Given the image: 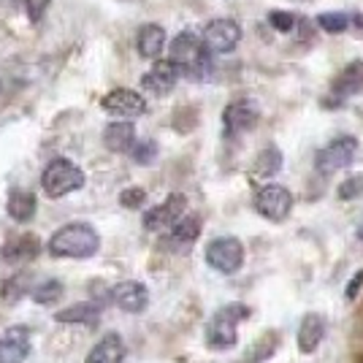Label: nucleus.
I'll use <instances>...</instances> for the list:
<instances>
[{
    "label": "nucleus",
    "instance_id": "obj_3",
    "mask_svg": "<svg viewBox=\"0 0 363 363\" xmlns=\"http://www.w3.org/2000/svg\"><path fill=\"white\" fill-rule=\"evenodd\" d=\"M250 318V306L244 303H225L214 312V318L206 325V345L212 350H230L239 342V323Z\"/></svg>",
    "mask_w": 363,
    "mask_h": 363
},
{
    "label": "nucleus",
    "instance_id": "obj_6",
    "mask_svg": "<svg viewBox=\"0 0 363 363\" xmlns=\"http://www.w3.org/2000/svg\"><path fill=\"white\" fill-rule=\"evenodd\" d=\"M206 263L217 274H236L244 263V244L236 236H217L206 244Z\"/></svg>",
    "mask_w": 363,
    "mask_h": 363
},
{
    "label": "nucleus",
    "instance_id": "obj_35",
    "mask_svg": "<svg viewBox=\"0 0 363 363\" xmlns=\"http://www.w3.org/2000/svg\"><path fill=\"white\" fill-rule=\"evenodd\" d=\"M358 239H361V242H363V223H361V225H358Z\"/></svg>",
    "mask_w": 363,
    "mask_h": 363
},
{
    "label": "nucleus",
    "instance_id": "obj_12",
    "mask_svg": "<svg viewBox=\"0 0 363 363\" xmlns=\"http://www.w3.org/2000/svg\"><path fill=\"white\" fill-rule=\"evenodd\" d=\"M111 301L117 303L122 312H128V315H141L150 306V290H147L144 282L125 279V282H117L111 288Z\"/></svg>",
    "mask_w": 363,
    "mask_h": 363
},
{
    "label": "nucleus",
    "instance_id": "obj_20",
    "mask_svg": "<svg viewBox=\"0 0 363 363\" xmlns=\"http://www.w3.org/2000/svg\"><path fill=\"white\" fill-rule=\"evenodd\" d=\"M104 144L111 152H130V147L136 144V128L130 120H117L106 125L104 130Z\"/></svg>",
    "mask_w": 363,
    "mask_h": 363
},
{
    "label": "nucleus",
    "instance_id": "obj_23",
    "mask_svg": "<svg viewBox=\"0 0 363 363\" xmlns=\"http://www.w3.org/2000/svg\"><path fill=\"white\" fill-rule=\"evenodd\" d=\"M6 209H9L11 220H16V223H30L33 217H35L38 203H35V196H33L30 190H11Z\"/></svg>",
    "mask_w": 363,
    "mask_h": 363
},
{
    "label": "nucleus",
    "instance_id": "obj_16",
    "mask_svg": "<svg viewBox=\"0 0 363 363\" xmlns=\"http://www.w3.org/2000/svg\"><path fill=\"white\" fill-rule=\"evenodd\" d=\"M44 244L35 233H22V236H14L0 247V257L9 260V263H28V260H35L41 255Z\"/></svg>",
    "mask_w": 363,
    "mask_h": 363
},
{
    "label": "nucleus",
    "instance_id": "obj_26",
    "mask_svg": "<svg viewBox=\"0 0 363 363\" xmlns=\"http://www.w3.org/2000/svg\"><path fill=\"white\" fill-rule=\"evenodd\" d=\"M318 28L325 33H331V35H339V33H347L350 30V16L342 14V11H323L318 14Z\"/></svg>",
    "mask_w": 363,
    "mask_h": 363
},
{
    "label": "nucleus",
    "instance_id": "obj_1",
    "mask_svg": "<svg viewBox=\"0 0 363 363\" xmlns=\"http://www.w3.org/2000/svg\"><path fill=\"white\" fill-rule=\"evenodd\" d=\"M171 57L168 60L177 65L179 76L193 79V82H203L212 76V52L206 49L203 38H198L196 33L184 30L171 41Z\"/></svg>",
    "mask_w": 363,
    "mask_h": 363
},
{
    "label": "nucleus",
    "instance_id": "obj_9",
    "mask_svg": "<svg viewBox=\"0 0 363 363\" xmlns=\"http://www.w3.org/2000/svg\"><path fill=\"white\" fill-rule=\"evenodd\" d=\"M101 108L120 120H136L141 114H147V101L136 90H111L101 98Z\"/></svg>",
    "mask_w": 363,
    "mask_h": 363
},
{
    "label": "nucleus",
    "instance_id": "obj_5",
    "mask_svg": "<svg viewBox=\"0 0 363 363\" xmlns=\"http://www.w3.org/2000/svg\"><path fill=\"white\" fill-rule=\"evenodd\" d=\"M252 206L255 212L269 220V223H282L288 220L290 212H293V196H290L288 187L282 184H263L255 190V198H252Z\"/></svg>",
    "mask_w": 363,
    "mask_h": 363
},
{
    "label": "nucleus",
    "instance_id": "obj_11",
    "mask_svg": "<svg viewBox=\"0 0 363 363\" xmlns=\"http://www.w3.org/2000/svg\"><path fill=\"white\" fill-rule=\"evenodd\" d=\"M184 212H187V198L182 193H171L163 203L152 206L150 212L144 214V228L147 230H168Z\"/></svg>",
    "mask_w": 363,
    "mask_h": 363
},
{
    "label": "nucleus",
    "instance_id": "obj_10",
    "mask_svg": "<svg viewBox=\"0 0 363 363\" xmlns=\"http://www.w3.org/2000/svg\"><path fill=\"white\" fill-rule=\"evenodd\" d=\"M239 41H242V28L233 19H214L203 30V44L209 52H217V55L233 52Z\"/></svg>",
    "mask_w": 363,
    "mask_h": 363
},
{
    "label": "nucleus",
    "instance_id": "obj_14",
    "mask_svg": "<svg viewBox=\"0 0 363 363\" xmlns=\"http://www.w3.org/2000/svg\"><path fill=\"white\" fill-rule=\"evenodd\" d=\"M177 82H179V71L171 60H155V65L141 76V87L157 98H166L177 87Z\"/></svg>",
    "mask_w": 363,
    "mask_h": 363
},
{
    "label": "nucleus",
    "instance_id": "obj_21",
    "mask_svg": "<svg viewBox=\"0 0 363 363\" xmlns=\"http://www.w3.org/2000/svg\"><path fill=\"white\" fill-rule=\"evenodd\" d=\"M136 49L141 57L157 60L160 52L166 49V30H163L160 25H144L136 35Z\"/></svg>",
    "mask_w": 363,
    "mask_h": 363
},
{
    "label": "nucleus",
    "instance_id": "obj_36",
    "mask_svg": "<svg viewBox=\"0 0 363 363\" xmlns=\"http://www.w3.org/2000/svg\"><path fill=\"white\" fill-rule=\"evenodd\" d=\"M355 363H363V355H361V358H358V361H355Z\"/></svg>",
    "mask_w": 363,
    "mask_h": 363
},
{
    "label": "nucleus",
    "instance_id": "obj_7",
    "mask_svg": "<svg viewBox=\"0 0 363 363\" xmlns=\"http://www.w3.org/2000/svg\"><path fill=\"white\" fill-rule=\"evenodd\" d=\"M355 152H358V138L352 136H339L333 138L331 144H325L315 157V168L323 177H331L336 171L347 168L355 160Z\"/></svg>",
    "mask_w": 363,
    "mask_h": 363
},
{
    "label": "nucleus",
    "instance_id": "obj_34",
    "mask_svg": "<svg viewBox=\"0 0 363 363\" xmlns=\"http://www.w3.org/2000/svg\"><path fill=\"white\" fill-rule=\"evenodd\" d=\"M361 288H363V269L347 282V290H345V298H347V301H355V296L361 293Z\"/></svg>",
    "mask_w": 363,
    "mask_h": 363
},
{
    "label": "nucleus",
    "instance_id": "obj_18",
    "mask_svg": "<svg viewBox=\"0 0 363 363\" xmlns=\"http://www.w3.org/2000/svg\"><path fill=\"white\" fill-rule=\"evenodd\" d=\"M125 355H128V347H125L122 336L111 331L87 352V361L84 363H122Z\"/></svg>",
    "mask_w": 363,
    "mask_h": 363
},
{
    "label": "nucleus",
    "instance_id": "obj_2",
    "mask_svg": "<svg viewBox=\"0 0 363 363\" xmlns=\"http://www.w3.org/2000/svg\"><path fill=\"white\" fill-rule=\"evenodd\" d=\"M46 250L52 257H74V260H84L92 257L101 250V236L90 223H68V225L57 228L49 242Z\"/></svg>",
    "mask_w": 363,
    "mask_h": 363
},
{
    "label": "nucleus",
    "instance_id": "obj_25",
    "mask_svg": "<svg viewBox=\"0 0 363 363\" xmlns=\"http://www.w3.org/2000/svg\"><path fill=\"white\" fill-rule=\"evenodd\" d=\"M33 301L41 303V306H52V303H57L62 298V282L60 279H46L41 282L38 288L30 290Z\"/></svg>",
    "mask_w": 363,
    "mask_h": 363
},
{
    "label": "nucleus",
    "instance_id": "obj_22",
    "mask_svg": "<svg viewBox=\"0 0 363 363\" xmlns=\"http://www.w3.org/2000/svg\"><path fill=\"white\" fill-rule=\"evenodd\" d=\"M57 323H71V325H95L101 320V306L95 301H79L71 303L68 309H62L55 315Z\"/></svg>",
    "mask_w": 363,
    "mask_h": 363
},
{
    "label": "nucleus",
    "instance_id": "obj_32",
    "mask_svg": "<svg viewBox=\"0 0 363 363\" xmlns=\"http://www.w3.org/2000/svg\"><path fill=\"white\" fill-rule=\"evenodd\" d=\"M120 203L125 209H141L147 203V193L141 187H128V190L120 193Z\"/></svg>",
    "mask_w": 363,
    "mask_h": 363
},
{
    "label": "nucleus",
    "instance_id": "obj_8",
    "mask_svg": "<svg viewBox=\"0 0 363 363\" xmlns=\"http://www.w3.org/2000/svg\"><path fill=\"white\" fill-rule=\"evenodd\" d=\"M257 122H260V106L252 98H239V101L228 104L225 111H223V128H225L228 138L250 133Z\"/></svg>",
    "mask_w": 363,
    "mask_h": 363
},
{
    "label": "nucleus",
    "instance_id": "obj_17",
    "mask_svg": "<svg viewBox=\"0 0 363 363\" xmlns=\"http://www.w3.org/2000/svg\"><path fill=\"white\" fill-rule=\"evenodd\" d=\"M201 236V217L198 214H182L174 225L168 228V236L163 239L168 250H187Z\"/></svg>",
    "mask_w": 363,
    "mask_h": 363
},
{
    "label": "nucleus",
    "instance_id": "obj_19",
    "mask_svg": "<svg viewBox=\"0 0 363 363\" xmlns=\"http://www.w3.org/2000/svg\"><path fill=\"white\" fill-rule=\"evenodd\" d=\"M323 336H325V320L320 318L318 312L303 315L301 325H298V350L303 355H312L323 345Z\"/></svg>",
    "mask_w": 363,
    "mask_h": 363
},
{
    "label": "nucleus",
    "instance_id": "obj_24",
    "mask_svg": "<svg viewBox=\"0 0 363 363\" xmlns=\"http://www.w3.org/2000/svg\"><path fill=\"white\" fill-rule=\"evenodd\" d=\"M279 168H282V152L272 144V147H266V150L255 157L252 179H272V177L279 174Z\"/></svg>",
    "mask_w": 363,
    "mask_h": 363
},
{
    "label": "nucleus",
    "instance_id": "obj_30",
    "mask_svg": "<svg viewBox=\"0 0 363 363\" xmlns=\"http://www.w3.org/2000/svg\"><path fill=\"white\" fill-rule=\"evenodd\" d=\"M339 198L342 201H352V198L363 196V174H355V177H347V179L339 184Z\"/></svg>",
    "mask_w": 363,
    "mask_h": 363
},
{
    "label": "nucleus",
    "instance_id": "obj_28",
    "mask_svg": "<svg viewBox=\"0 0 363 363\" xmlns=\"http://www.w3.org/2000/svg\"><path fill=\"white\" fill-rule=\"evenodd\" d=\"M130 155H133V160H136L138 166H150L157 157V144L155 141H136L130 147Z\"/></svg>",
    "mask_w": 363,
    "mask_h": 363
},
{
    "label": "nucleus",
    "instance_id": "obj_31",
    "mask_svg": "<svg viewBox=\"0 0 363 363\" xmlns=\"http://www.w3.org/2000/svg\"><path fill=\"white\" fill-rule=\"evenodd\" d=\"M269 25L279 33H293L296 25H298V16L290 14V11H272L269 14Z\"/></svg>",
    "mask_w": 363,
    "mask_h": 363
},
{
    "label": "nucleus",
    "instance_id": "obj_13",
    "mask_svg": "<svg viewBox=\"0 0 363 363\" xmlns=\"http://www.w3.org/2000/svg\"><path fill=\"white\" fill-rule=\"evenodd\" d=\"M30 355V328L11 325L0 333V363H25Z\"/></svg>",
    "mask_w": 363,
    "mask_h": 363
},
{
    "label": "nucleus",
    "instance_id": "obj_27",
    "mask_svg": "<svg viewBox=\"0 0 363 363\" xmlns=\"http://www.w3.org/2000/svg\"><path fill=\"white\" fill-rule=\"evenodd\" d=\"M277 345H279V336H277L274 331H269L260 342H257L255 347H252V358H250L247 363H260V361H266V358H272Z\"/></svg>",
    "mask_w": 363,
    "mask_h": 363
},
{
    "label": "nucleus",
    "instance_id": "obj_37",
    "mask_svg": "<svg viewBox=\"0 0 363 363\" xmlns=\"http://www.w3.org/2000/svg\"><path fill=\"white\" fill-rule=\"evenodd\" d=\"M301 3H306V0H301Z\"/></svg>",
    "mask_w": 363,
    "mask_h": 363
},
{
    "label": "nucleus",
    "instance_id": "obj_15",
    "mask_svg": "<svg viewBox=\"0 0 363 363\" xmlns=\"http://www.w3.org/2000/svg\"><path fill=\"white\" fill-rule=\"evenodd\" d=\"M355 95H363V60L350 62L331 84L333 106H342L347 98H355Z\"/></svg>",
    "mask_w": 363,
    "mask_h": 363
},
{
    "label": "nucleus",
    "instance_id": "obj_4",
    "mask_svg": "<svg viewBox=\"0 0 363 363\" xmlns=\"http://www.w3.org/2000/svg\"><path fill=\"white\" fill-rule=\"evenodd\" d=\"M41 187L49 198L71 196V193L84 187V171L65 157H55L41 174Z\"/></svg>",
    "mask_w": 363,
    "mask_h": 363
},
{
    "label": "nucleus",
    "instance_id": "obj_33",
    "mask_svg": "<svg viewBox=\"0 0 363 363\" xmlns=\"http://www.w3.org/2000/svg\"><path fill=\"white\" fill-rule=\"evenodd\" d=\"M25 9H28V16H30V22H41L46 14V9H49V0H25Z\"/></svg>",
    "mask_w": 363,
    "mask_h": 363
},
{
    "label": "nucleus",
    "instance_id": "obj_29",
    "mask_svg": "<svg viewBox=\"0 0 363 363\" xmlns=\"http://www.w3.org/2000/svg\"><path fill=\"white\" fill-rule=\"evenodd\" d=\"M0 293H3V298H6V301H19V298L28 293V274H25V277H22V274L11 277V279L3 285Z\"/></svg>",
    "mask_w": 363,
    "mask_h": 363
}]
</instances>
